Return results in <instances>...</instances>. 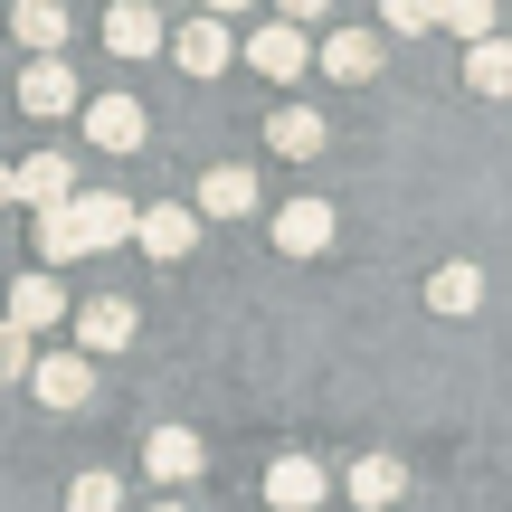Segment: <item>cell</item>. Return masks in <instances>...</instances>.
Instances as JSON below:
<instances>
[{
  "label": "cell",
  "instance_id": "obj_29",
  "mask_svg": "<svg viewBox=\"0 0 512 512\" xmlns=\"http://www.w3.org/2000/svg\"><path fill=\"white\" fill-rule=\"evenodd\" d=\"M200 10H209V19H228V10H247V0H200Z\"/></svg>",
  "mask_w": 512,
  "mask_h": 512
},
{
  "label": "cell",
  "instance_id": "obj_12",
  "mask_svg": "<svg viewBox=\"0 0 512 512\" xmlns=\"http://www.w3.org/2000/svg\"><path fill=\"white\" fill-rule=\"evenodd\" d=\"M143 465H152L162 484H190V475L209 465V446L190 437V427H152V437H143Z\"/></svg>",
  "mask_w": 512,
  "mask_h": 512
},
{
  "label": "cell",
  "instance_id": "obj_24",
  "mask_svg": "<svg viewBox=\"0 0 512 512\" xmlns=\"http://www.w3.org/2000/svg\"><path fill=\"white\" fill-rule=\"evenodd\" d=\"M437 29H456V38H494V0H437Z\"/></svg>",
  "mask_w": 512,
  "mask_h": 512
},
{
  "label": "cell",
  "instance_id": "obj_4",
  "mask_svg": "<svg viewBox=\"0 0 512 512\" xmlns=\"http://www.w3.org/2000/svg\"><path fill=\"white\" fill-rule=\"evenodd\" d=\"M313 67H323L332 86H370V76H380V38L370 29H332L323 48H313Z\"/></svg>",
  "mask_w": 512,
  "mask_h": 512
},
{
  "label": "cell",
  "instance_id": "obj_26",
  "mask_svg": "<svg viewBox=\"0 0 512 512\" xmlns=\"http://www.w3.org/2000/svg\"><path fill=\"white\" fill-rule=\"evenodd\" d=\"M38 361V342H29V332H19V323H0V380H19V370H29Z\"/></svg>",
  "mask_w": 512,
  "mask_h": 512
},
{
  "label": "cell",
  "instance_id": "obj_18",
  "mask_svg": "<svg viewBox=\"0 0 512 512\" xmlns=\"http://www.w3.org/2000/svg\"><path fill=\"white\" fill-rule=\"evenodd\" d=\"M399 494H408V465L399 456H361V465H351V503H361V512H389Z\"/></svg>",
  "mask_w": 512,
  "mask_h": 512
},
{
  "label": "cell",
  "instance_id": "obj_2",
  "mask_svg": "<svg viewBox=\"0 0 512 512\" xmlns=\"http://www.w3.org/2000/svg\"><path fill=\"white\" fill-rule=\"evenodd\" d=\"M133 247H143V256H162V266H181V256L190 247H200V209H133Z\"/></svg>",
  "mask_w": 512,
  "mask_h": 512
},
{
  "label": "cell",
  "instance_id": "obj_20",
  "mask_svg": "<svg viewBox=\"0 0 512 512\" xmlns=\"http://www.w3.org/2000/svg\"><path fill=\"white\" fill-rule=\"evenodd\" d=\"M266 133H275V152H285V162H313V152H323V133H332V124H323V114H304V105H285V114H275Z\"/></svg>",
  "mask_w": 512,
  "mask_h": 512
},
{
  "label": "cell",
  "instance_id": "obj_16",
  "mask_svg": "<svg viewBox=\"0 0 512 512\" xmlns=\"http://www.w3.org/2000/svg\"><path fill=\"white\" fill-rule=\"evenodd\" d=\"M266 503L275 512H313V503H323V465H313V456H275L266 465Z\"/></svg>",
  "mask_w": 512,
  "mask_h": 512
},
{
  "label": "cell",
  "instance_id": "obj_21",
  "mask_svg": "<svg viewBox=\"0 0 512 512\" xmlns=\"http://www.w3.org/2000/svg\"><path fill=\"white\" fill-rule=\"evenodd\" d=\"M427 304L437 313H475L484 304V266H437L427 275Z\"/></svg>",
  "mask_w": 512,
  "mask_h": 512
},
{
  "label": "cell",
  "instance_id": "obj_3",
  "mask_svg": "<svg viewBox=\"0 0 512 512\" xmlns=\"http://www.w3.org/2000/svg\"><path fill=\"white\" fill-rule=\"evenodd\" d=\"M29 389H38V408H86L95 399V361L86 351H48V361H29Z\"/></svg>",
  "mask_w": 512,
  "mask_h": 512
},
{
  "label": "cell",
  "instance_id": "obj_14",
  "mask_svg": "<svg viewBox=\"0 0 512 512\" xmlns=\"http://www.w3.org/2000/svg\"><path fill=\"white\" fill-rule=\"evenodd\" d=\"M190 209H200V219H247V209H256V171H247V162H219Z\"/></svg>",
  "mask_w": 512,
  "mask_h": 512
},
{
  "label": "cell",
  "instance_id": "obj_8",
  "mask_svg": "<svg viewBox=\"0 0 512 512\" xmlns=\"http://www.w3.org/2000/svg\"><path fill=\"white\" fill-rule=\"evenodd\" d=\"M10 190H19V209H57L76 190V162L67 152H29V162H10Z\"/></svg>",
  "mask_w": 512,
  "mask_h": 512
},
{
  "label": "cell",
  "instance_id": "obj_13",
  "mask_svg": "<svg viewBox=\"0 0 512 512\" xmlns=\"http://www.w3.org/2000/svg\"><path fill=\"white\" fill-rule=\"evenodd\" d=\"M171 57H181V76H219L228 67V57H238V48H228V29H219V19H190V29H171Z\"/></svg>",
  "mask_w": 512,
  "mask_h": 512
},
{
  "label": "cell",
  "instance_id": "obj_1",
  "mask_svg": "<svg viewBox=\"0 0 512 512\" xmlns=\"http://www.w3.org/2000/svg\"><path fill=\"white\" fill-rule=\"evenodd\" d=\"M67 209H76V238H86V256H105V247L133 238V200H124V190H67Z\"/></svg>",
  "mask_w": 512,
  "mask_h": 512
},
{
  "label": "cell",
  "instance_id": "obj_30",
  "mask_svg": "<svg viewBox=\"0 0 512 512\" xmlns=\"http://www.w3.org/2000/svg\"><path fill=\"white\" fill-rule=\"evenodd\" d=\"M152 512H190V503H171V494H162V503H152Z\"/></svg>",
  "mask_w": 512,
  "mask_h": 512
},
{
  "label": "cell",
  "instance_id": "obj_9",
  "mask_svg": "<svg viewBox=\"0 0 512 512\" xmlns=\"http://www.w3.org/2000/svg\"><path fill=\"white\" fill-rule=\"evenodd\" d=\"M19 105L29 114H76V67L67 57H29L19 67Z\"/></svg>",
  "mask_w": 512,
  "mask_h": 512
},
{
  "label": "cell",
  "instance_id": "obj_28",
  "mask_svg": "<svg viewBox=\"0 0 512 512\" xmlns=\"http://www.w3.org/2000/svg\"><path fill=\"white\" fill-rule=\"evenodd\" d=\"M0 209H19V190H10V162H0Z\"/></svg>",
  "mask_w": 512,
  "mask_h": 512
},
{
  "label": "cell",
  "instance_id": "obj_10",
  "mask_svg": "<svg viewBox=\"0 0 512 512\" xmlns=\"http://www.w3.org/2000/svg\"><path fill=\"white\" fill-rule=\"evenodd\" d=\"M10 323L29 332V342L48 323H67V285H57V275H19V285H10Z\"/></svg>",
  "mask_w": 512,
  "mask_h": 512
},
{
  "label": "cell",
  "instance_id": "obj_17",
  "mask_svg": "<svg viewBox=\"0 0 512 512\" xmlns=\"http://www.w3.org/2000/svg\"><path fill=\"white\" fill-rule=\"evenodd\" d=\"M10 38H19V48H38V57H57V48H67V0H19V10H10Z\"/></svg>",
  "mask_w": 512,
  "mask_h": 512
},
{
  "label": "cell",
  "instance_id": "obj_15",
  "mask_svg": "<svg viewBox=\"0 0 512 512\" xmlns=\"http://www.w3.org/2000/svg\"><path fill=\"white\" fill-rule=\"evenodd\" d=\"M275 247H285V256H323L332 247V209L323 200H285V209H275Z\"/></svg>",
  "mask_w": 512,
  "mask_h": 512
},
{
  "label": "cell",
  "instance_id": "obj_7",
  "mask_svg": "<svg viewBox=\"0 0 512 512\" xmlns=\"http://www.w3.org/2000/svg\"><path fill=\"white\" fill-rule=\"evenodd\" d=\"M162 10H152V0H114V10H105V48L114 57H162Z\"/></svg>",
  "mask_w": 512,
  "mask_h": 512
},
{
  "label": "cell",
  "instance_id": "obj_22",
  "mask_svg": "<svg viewBox=\"0 0 512 512\" xmlns=\"http://www.w3.org/2000/svg\"><path fill=\"white\" fill-rule=\"evenodd\" d=\"M38 256H48V266L86 256V238H76V209H67V200H57V209H38Z\"/></svg>",
  "mask_w": 512,
  "mask_h": 512
},
{
  "label": "cell",
  "instance_id": "obj_23",
  "mask_svg": "<svg viewBox=\"0 0 512 512\" xmlns=\"http://www.w3.org/2000/svg\"><path fill=\"white\" fill-rule=\"evenodd\" d=\"M67 512H124V484H114L105 465H86V475L67 484Z\"/></svg>",
  "mask_w": 512,
  "mask_h": 512
},
{
  "label": "cell",
  "instance_id": "obj_27",
  "mask_svg": "<svg viewBox=\"0 0 512 512\" xmlns=\"http://www.w3.org/2000/svg\"><path fill=\"white\" fill-rule=\"evenodd\" d=\"M275 10H285V19H294V29H304V19H323V10H332V0H275Z\"/></svg>",
  "mask_w": 512,
  "mask_h": 512
},
{
  "label": "cell",
  "instance_id": "obj_6",
  "mask_svg": "<svg viewBox=\"0 0 512 512\" xmlns=\"http://www.w3.org/2000/svg\"><path fill=\"white\" fill-rule=\"evenodd\" d=\"M247 67H256V76H275V86H294V76L313 67V48H304V29H294V19H275V29H256V38H247Z\"/></svg>",
  "mask_w": 512,
  "mask_h": 512
},
{
  "label": "cell",
  "instance_id": "obj_11",
  "mask_svg": "<svg viewBox=\"0 0 512 512\" xmlns=\"http://www.w3.org/2000/svg\"><path fill=\"white\" fill-rule=\"evenodd\" d=\"M86 133H95V152H143V105H133V95H95Z\"/></svg>",
  "mask_w": 512,
  "mask_h": 512
},
{
  "label": "cell",
  "instance_id": "obj_5",
  "mask_svg": "<svg viewBox=\"0 0 512 512\" xmlns=\"http://www.w3.org/2000/svg\"><path fill=\"white\" fill-rule=\"evenodd\" d=\"M133 323H143V313H133L124 294H95V304H76V351H86V361H95V351H124Z\"/></svg>",
  "mask_w": 512,
  "mask_h": 512
},
{
  "label": "cell",
  "instance_id": "obj_19",
  "mask_svg": "<svg viewBox=\"0 0 512 512\" xmlns=\"http://www.w3.org/2000/svg\"><path fill=\"white\" fill-rule=\"evenodd\" d=\"M465 86L475 95H512V38H465Z\"/></svg>",
  "mask_w": 512,
  "mask_h": 512
},
{
  "label": "cell",
  "instance_id": "obj_25",
  "mask_svg": "<svg viewBox=\"0 0 512 512\" xmlns=\"http://www.w3.org/2000/svg\"><path fill=\"white\" fill-rule=\"evenodd\" d=\"M380 29H399V38L437 29V0H380Z\"/></svg>",
  "mask_w": 512,
  "mask_h": 512
}]
</instances>
